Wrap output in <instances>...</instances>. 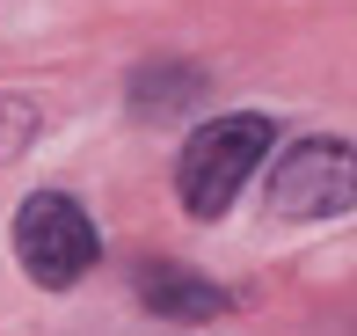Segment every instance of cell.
I'll use <instances>...</instances> for the list:
<instances>
[{
  "instance_id": "obj_1",
  "label": "cell",
  "mask_w": 357,
  "mask_h": 336,
  "mask_svg": "<svg viewBox=\"0 0 357 336\" xmlns=\"http://www.w3.org/2000/svg\"><path fill=\"white\" fill-rule=\"evenodd\" d=\"M278 147V124L263 110H234L190 132L183 161H175V198L190 205V219H219L226 205L248 190V175L263 168V154Z\"/></svg>"
},
{
  "instance_id": "obj_2",
  "label": "cell",
  "mask_w": 357,
  "mask_h": 336,
  "mask_svg": "<svg viewBox=\"0 0 357 336\" xmlns=\"http://www.w3.org/2000/svg\"><path fill=\"white\" fill-rule=\"evenodd\" d=\"M95 219L80 212L66 190H37V198H22V212H15V263L29 270V278L44 285V293H66L95 270Z\"/></svg>"
},
{
  "instance_id": "obj_3",
  "label": "cell",
  "mask_w": 357,
  "mask_h": 336,
  "mask_svg": "<svg viewBox=\"0 0 357 336\" xmlns=\"http://www.w3.org/2000/svg\"><path fill=\"white\" fill-rule=\"evenodd\" d=\"M357 205V147L343 139H299L270 168V212L284 219H335Z\"/></svg>"
},
{
  "instance_id": "obj_4",
  "label": "cell",
  "mask_w": 357,
  "mask_h": 336,
  "mask_svg": "<svg viewBox=\"0 0 357 336\" xmlns=\"http://www.w3.org/2000/svg\"><path fill=\"white\" fill-rule=\"evenodd\" d=\"M139 300L160 314V322H219V314L234 307L226 285L197 278V270H183V263H146L139 270Z\"/></svg>"
},
{
  "instance_id": "obj_5",
  "label": "cell",
  "mask_w": 357,
  "mask_h": 336,
  "mask_svg": "<svg viewBox=\"0 0 357 336\" xmlns=\"http://www.w3.org/2000/svg\"><path fill=\"white\" fill-rule=\"evenodd\" d=\"M204 103V73L183 66V59H160V66H139L132 73V110L139 117H175V110Z\"/></svg>"
}]
</instances>
